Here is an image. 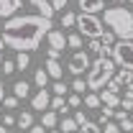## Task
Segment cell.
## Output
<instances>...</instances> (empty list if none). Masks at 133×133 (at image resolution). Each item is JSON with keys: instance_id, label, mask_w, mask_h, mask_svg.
I'll return each instance as SVG.
<instances>
[{"instance_id": "60d3db41", "label": "cell", "mask_w": 133, "mask_h": 133, "mask_svg": "<svg viewBox=\"0 0 133 133\" xmlns=\"http://www.w3.org/2000/svg\"><path fill=\"white\" fill-rule=\"evenodd\" d=\"M46 133H59V131H46Z\"/></svg>"}, {"instance_id": "6da1fadb", "label": "cell", "mask_w": 133, "mask_h": 133, "mask_svg": "<svg viewBox=\"0 0 133 133\" xmlns=\"http://www.w3.org/2000/svg\"><path fill=\"white\" fill-rule=\"evenodd\" d=\"M51 31V21L49 18L36 16H13L3 23V33L0 41L10 49H16L18 54H33L38 51L41 41L46 38V33Z\"/></svg>"}, {"instance_id": "74e56055", "label": "cell", "mask_w": 133, "mask_h": 133, "mask_svg": "<svg viewBox=\"0 0 133 133\" xmlns=\"http://www.w3.org/2000/svg\"><path fill=\"white\" fill-rule=\"evenodd\" d=\"M0 133H16V131H10V128H3V125H0Z\"/></svg>"}, {"instance_id": "30bf717a", "label": "cell", "mask_w": 133, "mask_h": 133, "mask_svg": "<svg viewBox=\"0 0 133 133\" xmlns=\"http://www.w3.org/2000/svg\"><path fill=\"white\" fill-rule=\"evenodd\" d=\"M49 102H51V95H49V90H38V92H36V95L31 97V110L46 113V110H49Z\"/></svg>"}, {"instance_id": "cb8c5ba5", "label": "cell", "mask_w": 133, "mask_h": 133, "mask_svg": "<svg viewBox=\"0 0 133 133\" xmlns=\"http://www.w3.org/2000/svg\"><path fill=\"white\" fill-rule=\"evenodd\" d=\"M69 90H72L74 95H79V97H82V92H84V95H87V82H84L82 77H77V79L72 82V87H69Z\"/></svg>"}, {"instance_id": "e575fe53", "label": "cell", "mask_w": 133, "mask_h": 133, "mask_svg": "<svg viewBox=\"0 0 133 133\" xmlns=\"http://www.w3.org/2000/svg\"><path fill=\"white\" fill-rule=\"evenodd\" d=\"M28 133H46V131H44V128H41V125H36V123H33L31 128H28Z\"/></svg>"}, {"instance_id": "5b68a950", "label": "cell", "mask_w": 133, "mask_h": 133, "mask_svg": "<svg viewBox=\"0 0 133 133\" xmlns=\"http://www.w3.org/2000/svg\"><path fill=\"white\" fill-rule=\"evenodd\" d=\"M110 59L115 66H123L125 72H133V41H115L110 49Z\"/></svg>"}, {"instance_id": "7c38bea8", "label": "cell", "mask_w": 133, "mask_h": 133, "mask_svg": "<svg viewBox=\"0 0 133 133\" xmlns=\"http://www.w3.org/2000/svg\"><path fill=\"white\" fill-rule=\"evenodd\" d=\"M23 8V0H0V18H13Z\"/></svg>"}, {"instance_id": "b9f144b4", "label": "cell", "mask_w": 133, "mask_h": 133, "mask_svg": "<svg viewBox=\"0 0 133 133\" xmlns=\"http://www.w3.org/2000/svg\"><path fill=\"white\" fill-rule=\"evenodd\" d=\"M128 3H131V5H133V0H128Z\"/></svg>"}, {"instance_id": "ab89813d", "label": "cell", "mask_w": 133, "mask_h": 133, "mask_svg": "<svg viewBox=\"0 0 133 133\" xmlns=\"http://www.w3.org/2000/svg\"><path fill=\"white\" fill-rule=\"evenodd\" d=\"M128 120H131V131H133V113H131V115H128Z\"/></svg>"}, {"instance_id": "836d02e7", "label": "cell", "mask_w": 133, "mask_h": 133, "mask_svg": "<svg viewBox=\"0 0 133 133\" xmlns=\"http://www.w3.org/2000/svg\"><path fill=\"white\" fill-rule=\"evenodd\" d=\"M59 56H62L59 51H54V49H46V59H56V62H59Z\"/></svg>"}, {"instance_id": "7402d4cb", "label": "cell", "mask_w": 133, "mask_h": 133, "mask_svg": "<svg viewBox=\"0 0 133 133\" xmlns=\"http://www.w3.org/2000/svg\"><path fill=\"white\" fill-rule=\"evenodd\" d=\"M74 23H77V13L74 10H64L62 13V28H74Z\"/></svg>"}, {"instance_id": "8fae6325", "label": "cell", "mask_w": 133, "mask_h": 133, "mask_svg": "<svg viewBox=\"0 0 133 133\" xmlns=\"http://www.w3.org/2000/svg\"><path fill=\"white\" fill-rule=\"evenodd\" d=\"M41 66H44V72L49 74V79H54V82H62V77H64V66L59 64L56 59H46Z\"/></svg>"}, {"instance_id": "f1b7e54d", "label": "cell", "mask_w": 133, "mask_h": 133, "mask_svg": "<svg viewBox=\"0 0 133 133\" xmlns=\"http://www.w3.org/2000/svg\"><path fill=\"white\" fill-rule=\"evenodd\" d=\"M72 120L77 123V128H82V125H84V123H87V120H90V118H87V113H84V110H77V113H74V118H72Z\"/></svg>"}, {"instance_id": "ba28073f", "label": "cell", "mask_w": 133, "mask_h": 133, "mask_svg": "<svg viewBox=\"0 0 133 133\" xmlns=\"http://www.w3.org/2000/svg\"><path fill=\"white\" fill-rule=\"evenodd\" d=\"M46 41H49V49L59 51V54L66 49V33L59 31V28H51V31L46 33Z\"/></svg>"}, {"instance_id": "603a6c76", "label": "cell", "mask_w": 133, "mask_h": 133, "mask_svg": "<svg viewBox=\"0 0 133 133\" xmlns=\"http://www.w3.org/2000/svg\"><path fill=\"white\" fill-rule=\"evenodd\" d=\"M77 123L72 120V118H64V120H59V133H77Z\"/></svg>"}, {"instance_id": "44dd1931", "label": "cell", "mask_w": 133, "mask_h": 133, "mask_svg": "<svg viewBox=\"0 0 133 133\" xmlns=\"http://www.w3.org/2000/svg\"><path fill=\"white\" fill-rule=\"evenodd\" d=\"M33 82H36V87H38V90H46V84H49V74L44 72V66H41V69H36Z\"/></svg>"}, {"instance_id": "52a82bcc", "label": "cell", "mask_w": 133, "mask_h": 133, "mask_svg": "<svg viewBox=\"0 0 133 133\" xmlns=\"http://www.w3.org/2000/svg\"><path fill=\"white\" fill-rule=\"evenodd\" d=\"M66 69H69V74H74V79H77V77H82L84 72L90 69V54H87L84 49L74 51V54H72V59H69V64H66Z\"/></svg>"}, {"instance_id": "83f0119b", "label": "cell", "mask_w": 133, "mask_h": 133, "mask_svg": "<svg viewBox=\"0 0 133 133\" xmlns=\"http://www.w3.org/2000/svg\"><path fill=\"white\" fill-rule=\"evenodd\" d=\"M0 69H3V77H10V74L16 72V64H13V59H3Z\"/></svg>"}, {"instance_id": "3957f363", "label": "cell", "mask_w": 133, "mask_h": 133, "mask_svg": "<svg viewBox=\"0 0 133 133\" xmlns=\"http://www.w3.org/2000/svg\"><path fill=\"white\" fill-rule=\"evenodd\" d=\"M113 77H115V64H113V59L102 56V59L90 62L87 79H84V82H87V90H102Z\"/></svg>"}, {"instance_id": "f546056e", "label": "cell", "mask_w": 133, "mask_h": 133, "mask_svg": "<svg viewBox=\"0 0 133 133\" xmlns=\"http://www.w3.org/2000/svg\"><path fill=\"white\" fill-rule=\"evenodd\" d=\"M3 128H13L16 125V115L13 113H3V123H0Z\"/></svg>"}, {"instance_id": "7bdbcfd3", "label": "cell", "mask_w": 133, "mask_h": 133, "mask_svg": "<svg viewBox=\"0 0 133 133\" xmlns=\"http://www.w3.org/2000/svg\"><path fill=\"white\" fill-rule=\"evenodd\" d=\"M131 13H133V10H131Z\"/></svg>"}, {"instance_id": "5bb4252c", "label": "cell", "mask_w": 133, "mask_h": 133, "mask_svg": "<svg viewBox=\"0 0 133 133\" xmlns=\"http://www.w3.org/2000/svg\"><path fill=\"white\" fill-rule=\"evenodd\" d=\"M97 97H100V105H102V108H110V110H115L118 105H120V97L113 95V92H108V90H102Z\"/></svg>"}, {"instance_id": "d6986e66", "label": "cell", "mask_w": 133, "mask_h": 133, "mask_svg": "<svg viewBox=\"0 0 133 133\" xmlns=\"http://www.w3.org/2000/svg\"><path fill=\"white\" fill-rule=\"evenodd\" d=\"M82 105L84 108H90V110H97L100 108V97H97V92H87L82 97Z\"/></svg>"}, {"instance_id": "d4e9b609", "label": "cell", "mask_w": 133, "mask_h": 133, "mask_svg": "<svg viewBox=\"0 0 133 133\" xmlns=\"http://www.w3.org/2000/svg\"><path fill=\"white\" fill-rule=\"evenodd\" d=\"M51 92H54V97H64L66 92H69V84L66 82H54L51 84Z\"/></svg>"}, {"instance_id": "d590c367", "label": "cell", "mask_w": 133, "mask_h": 133, "mask_svg": "<svg viewBox=\"0 0 133 133\" xmlns=\"http://www.w3.org/2000/svg\"><path fill=\"white\" fill-rule=\"evenodd\" d=\"M3 100H5V84H3V79H0V105H3Z\"/></svg>"}, {"instance_id": "1f68e13d", "label": "cell", "mask_w": 133, "mask_h": 133, "mask_svg": "<svg viewBox=\"0 0 133 133\" xmlns=\"http://www.w3.org/2000/svg\"><path fill=\"white\" fill-rule=\"evenodd\" d=\"M79 131H82V133H100V125H97V123H92V120H87Z\"/></svg>"}, {"instance_id": "7a4b0ae2", "label": "cell", "mask_w": 133, "mask_h": 133, "mask_svg": "<svg viewBox=\"0 0 133 133\" xmlns=\"http://www.w3.org/2000/svg\"><path fill=\"white\" fill-rule=\"evenodd\" d=\"M100 21H105L102 26H108V31L115 36V41H133V13H131V8H123V5L105 8Z\"/></svg>"}, {"instance_id": "8992f818", "label": "cell", "mask_w": 133, "mask_h": 133, "mask_svg": "<svg viewBox=\"0 0 133 133\" xmlns=\"http://www.w3.org/2000/svg\"><path fill=\"white\" fill-rule=\"evenodd\" d=\"M28 3L38 10L41 18H49V21H51L59 10H62V13L66 10V3H69V0H28Z\"/></svg>"}, {"instance_id": "f35d334b", "label": "cell", "mask_w": 133, "mask_h": 133, "mask_svg": "<svg viewBox=\"0 0 133 133\" xmlns=\"http://www.w3.org/2000/svg\"><path fill=\"white\" fill-rule=\"evenodd\" d=\"M113 3H115V5H123V3H128V0H113Z\"/></svg>"}, {"instance_id": "ffe728a7", "label": "cell", "mask_w": 133, "mask_h": 133, "mask_svg": "<svg viewBox=\"0 0 133 133\" xmlns=\"http://www.w3.org/2000/svg\"><path fill=\"white\" fill-rule=\"evenodd\" d=\"M120 87H128V84H133V72H125V69H120L115 77H113Z\"/></svg>"}, {"instance_id": "9a60e30c", "label": "cell", "mask_w": 133, "mask_h": 133, "mask_svg": "<svg viewBox=\"0 0 133 133\" xmlns=\"http://www.w3.org/2000/svg\"><path fill=\"white\" fill-rule=\"evenodd\" d=\"M44 131H54L56 125H59V115L56 113H51V110H46V113H41V123H38Z\"/></svg>"}, {"instance_id": "4fadbf2b", "label": "cell", "mask_w": 133, "mask_h": 133, "mask_svg": "<svg viewBox=\"0 0 133 133\" xmlns=\"http://www.w3.org/2000/svg\"><path fill=\"white\" fill-rule=\"evenodd\" d=\"M13 97L21 102V100H26V97H31V84L26 82V79H18L16 84H13Z\"/></svg>"}, {"instance_id": "2e32d148", "label": "cell", "mask_w": 133, "mask_h": 133, "mask_svg": "<svg viewBox=\"0 0 133 133\" xmlns=\"http://www.w3.org/2000/svg\"><path fill=\"white\" fill-rule=\"evenodd\" d=\"M49 110L51 113H56V115H59V113H69V108H66V100L64 97H51V102H49Z\"/></svg>"}, {"instance_id": "e0dca14e", "label": "cell", "mask_w": 133, "mask_h": 133, "mask_svg": "<svg viewBox=\"0 0 133 133\" xmlns=\"http://www.w3.org/2000/svg\"><path fill=\"white\" fill-rule=\"evenodd\" d=\"M16 125L21 128V131H28V128L33 125V113H28V110H26V113H21V115L16 118Z\"/></svg>"}, {"instance_id": "ac0fdd59", "label": "cell", "mask_w": 133, "mask_h": 133, "mask_svg": "<svg viewBox=\"0 0 133 133\" xmlns=\"http://www.w3.org/2000/svg\"><path fill=\"white\" fill-rule=\"evenodd\" d=\"M13 64H16V72H26L31 66V54H18L13 59Z\"/></svg>"}, {"instance_id": "277c9868", "label": "cell", "mask_w": 133, "mask_h": 133, "mask_svg": "<svg viewBox=\"0 0 133 133\" xmlns=\"http://www.w3.org/2000/svg\"><path fill=\"white\" fill-rule=\"evenodd\" d=\"M74 28H77L79 36L90 38V41L100 38L102 31H105V26H102L100 16H84V13H77V23H74Z\"/></svg>"}, {"instance_id": "4316f807", "label": "cell", "mask_w": 133, "mask_h": 133, "mask_svg": "<svg viewBox=\"0 0 133 133\" xmlns=\"http://www.w3.org/2000/svg\"><path fill=\"white\" fill-rule=\"evenodd\" d=\"M100 44H102L105 49H113V44H115V36L105 28V31H102V36H100Z\"/></svg>"}, {"instance_id": "9c48e42d", "label": "cell", "mask_w": 133, "mask_h": 133, "mask_svg": "<svg viewBox=\"0 0 133 133\" xmlns=\"http://www.w3.org/2000/svg\"><path fill=\"white\" fill-rule=\"evenodd\" d=\"M77 8L84 16H97L105 10V0H77Z\"/></svg>"}, {"instance_id": "484cf974", "label": "cell", "mask_w": 133, "mask_h": 133, "mask_svg": "<svg viewBox=\"0 0 133 133\" xmlns=\"http://www.w3.org/2000/svg\"><path fill=\"white\" fill-rule=\"evenodd\" d=\"M66 46H69V49H82V36H79V33H69V36H66Z\"/></svg>"}, {"instance_id": "4dcf8cb0", "label": "cell", "mask_w": 133, "mask_h": 133, "mask_svg": "<svg viewBox=\"0 0 133 133\" xmlns=\"http://www.w3.org/2000/svg\"><path fill=\"white\" fill-rule=\"evenodd\" d=\"M79 105H82V97L79 95H74V92L66 95V108H79Z\"/></svg>"}, {"instance_id": "8d00e7d4", "label": "cell", "mask_w": 133, "mask_h": 133, "mask_svg": "<svg viewBox=\"0 0 133 133\" xmlns=\"http://www.w3.org/2000/svg\"><path fill=\"white\" fill-rule=\"evenodd\" d=\"M3 51H5V44L0 41V64H3Z\"/></svg>"}, {"instance_id": "d6a6232c", "label": "cell", "mask_w": 133, "mask_h": 133, "mask_svg": "<svg viewBox=\"0 0 133 133\" xmlns=\"http://www.w3.org/2000/svg\"><path fill=\"white\" fill-rule=\"evenodd\" d=\"M3 108H5V110H16V108H18V100L13 97V95L5 97V100H3Z\"/></svg>"}]
</instances>
